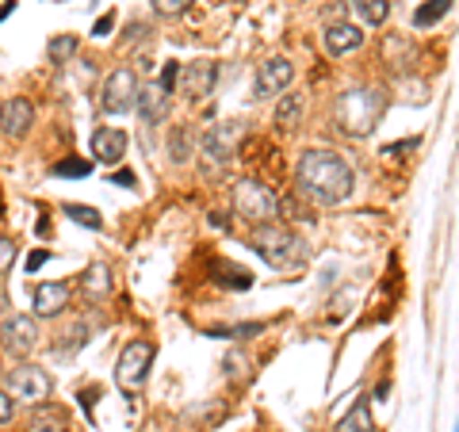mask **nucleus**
Returning <instances> with one entry per match:
<instances>
[{
	"instance_id": "f257e3e1",
	"label": "nucleus",
	"mask_w": 459,
	"mask_h": 432,
	"mask_svg": "<svg viewBox=\"0 0 459 432\" xmlns=\"http://www.w3.org/2000/svg\"><path fill=\"white\" fill-rule=\"evenodd\" d=\"M295 184H299V192L314 199V203L333 207V203H344V199L352 195L356 172L333 150H307L295 165Z\"/></svg>"
},
{
	"instance_id": "f03ea898",
	"label": "nucleus",
	"mask_w": 459,
	"mask_h": 432,
	"mask_svg": "<svg viewBox=\"0 0 459 432\" xmlns=\"http://www.w3.org/2000/svg\"><path fill=\"white\" fill-rule=\"evenodd\" d=\"M386 99L379 89H344L333 104V119L349 138H371L383 119Z\"/></svg>"
},
{
	"instance_id": "7ed1b4c3",
	"label": "nucleus",
	"mask_w": 459,
	"mask_h": 432,
	"mask_svg": "<svg viewBox=\"0 0 459 432\" xmlns=\"http://www.w3.org/2000/svg\"><path fill=\"white\" fill-rule=\"evenodd\" d=\"M253 253L261 256L268 268H280V272H287V268H303V264H307V256H310L307 241L299 238L295 229L280 226V222H264V226H256V229H253Z\"/></svg>"
},
{
	"instance_id": "20e7f679",
	"label": "nucleus",
	"mask_w": 459,
	"mask_h": 432,
	"mask_svg": "<svg viewBox=\"0 0 459 432\" xmlns=\"http://www.w3.org/2000/svg\"><path fill=\"white\" fill-rule=\"evenodd\" d=\"M238 142H241V123H214V126H207L204 134H199V146H195V153H199V165H204L211 177H219V172L234 161V150H238Z\"/></svg>"
},
{
	"instance_id": "39448f33",
	"label": "nucleus",
	"mask_w": 459,
	"mask_h": 432,
	"mask_svg": "<svg viewBox=\"0 0 459 432\" xmlns=\"http://www.w3.org/2000/svg\"><path fill=\"white\" fill-rule=\"evenodd\" d=\"M153 356H157V349H153L150 341H131L123 349L119 364H115V386H119L126 398H134L142 386H146L150 367H153Z\"/></svg>"
},
{
	"instance_id": "423d86ee",
	"label": "nucleus",
	"mask_w": 459,
	"mask_h": 432,
	"mask_svg": "<svg viewBox=\"0 0 459 432\" xmlns=\"http://www.w3.org/2000/svg\"><path fill=\"white\" fill-rule=\"evenodd\" d=\"M230 207H234L238 219H249L253 226H264L276 219V195H272L261 180H238L234 195H230Z\"/></svg>"
},
{
	"instance_id": "0eeeda50",
	"label": "nucleus",
	"mask_w": 459,
	"mask_h": 432,
	"mask_svg": "<svg viewBox=\"0 0 459 432\" xmlns=\"http://www.w3.org/2000/svg\"><path fill=\"white\" fill-rule=\"evenodd\" d=\"M4 391L16 398V402L39 406V402L50 398V376L42 367H31V364H12L4 371Z\"/></svg>"
},
{
	"instance_id": "6e6552de",
	"label": "nucleus",
	"mask_w": 459,
	"mask_h": 432,
	"mask_svg": "<svg viewBox=\"0 0 459 432\" xmlns=\"http://www.w3.org/2000/svg\"><path fill=\"white\" fill-rule=\"evenodd\" d=\"M138 77L134 69H115V73L104 81V96H100V111L104 115H126L131 108H138Z\"/></svg>"
},
{
	"instance_id": "1a4fd4ad",
	"label": "nucleus",
	"mask_w": 459,
	"mask_h": 432,
	"mask_svg": "<svg viewBox=\"0 0 459 432\" xmlns=\"http://www.w3.org/2000/svg\"><path fill=\"white\" fill-rule=\"evenodd\" d=\"M0 344H4V352L12 356H31L39 349V322L31 314H8L4 322H0Z\"/></svg>"
},
{
	"instance_id": "9d476101",
	"label": "nucleus",
	"mask_w": 459,
	"mask_h": 432,
	"mask_svg": "<svg viewBox=\"0 0 459 432\" xmlns=\"http://www.w3.org/2000/svg\"><path fill=\"white\" fill-rule=\"evenodd\" d=\"M214 81H219V65L214 62H188L180 69V92L192 104H199V99H207L214 92Z\"/></svg>"
},
{
	"instance_id": "9b49d317",
	"label": "nucleus",
	"mask_w": 459,
	"mask_h": 432,
	"mask_svg": "<svg viewBox=\"0 0 459 432\" xmlns=\"http://www.w3.org/2000/svg\"><path fill=\"white\" fill-rule=\"evenodd\" d=\"M35 123V108L27 96H12L0 104V134L4 138H23Z\"/></svg>"
},
{
	"instance_id": "f8f14e48",
	"label": "nucleus",
	"mask_w": 459,
	"mask_h": 432,
	"mask_svg": "<svg viewBox=\"0 0 459 432\" xmlns=\"http://www.w3.org/2000/svg\"><path fill=\"white\" fill-rule=\"evenodd\" d=\"M291 77H295V65L287 57H268L256 73V96H280L291 89Z\"/></svg>"
},
{
	"instance_id": "ddd939ff",
	"label": "nucleus",
	"mask_w": 459,
	"mask_h": 432,
	"mask_svg": "<svg viewBox=\"0 0 459 432\" xmlns=\"http://www.w3.org/2000/svg\"><path fill=\"white\" fill-rule=\"evenodd\" d=\"M322 42H325V50H329V54L341 57V54H352V50H360V47H364V31H360V27H356L352 20H337V23H329V27H325Z\"/></svg>"
},
{
	"instance_id": "4468645a",
	"label": "nucleus",
	"mask_w": 459,
	"mask_h": 432,
	"mask_svg": "<svg viewBox=\"0 0 459 432\" xmlns=\"http://www.w3.org/2000/svg\"><path fill=\"white\" fill-rule=\"evenodd\" d=\"M92 157L104 165H119L126 157V134L119 131V126H100V131L92 134Z\"/></svg>"
},
{
	"instance_id": "2eb2a0df",
	"label": "nucleus",
	"mask_w": 459,
	"mask_h": 432,
	"mask_svg": "<svg viewBox=\"0 0 459 432\" xmlns=\"http://www.w3.org/2000/svg\"><path fill=\"white\" fill-rule=\"evenodd\" d=\"M31 307L39 318H57L69 307V287L65 283H39L31 295Z\"/></svg>"
},
{
	"instance_id": "dca6fc26",
	"label": "nucleus",
	"mask_w": 459,
	"mask_h": 432,
	"mask_svg": "<svg viewBox=\"0 0 459 432\" xmlns=\"http://www.w3.org/2000/svg\"><path fill=\"white\" fill-rule=\"evenodd\" d=\"M138 115L150 126L169 119V92L161 89V81H157V84H142V89H138Z\"/></svg>"
},
{
	"instance_id": "f3484780",
	"label": "nucleus",
	"mask_w": 459,
	"mask_h": 432,
	"mask_svg": "<svg viewBox=\"0 0 459 432\" xmlns=\"http://www.w3.org/2000/svg\"><path fill=\"white\" fill-rule=\"evenodd\" d=\"M81 291L89 295L92 302H104L111 291H115V280H111V268L104 261H96L81 272Z\"/></svg>"
},
{
	"instance_id": "a211bd4d",
	"label": "nucleus",
	"mask_w": 459,
	"mask_h": 432,
	"mask_svg": "<svg viewBox=\"0 0 459 432\" xmlns=\"http://www.w3.org/2000/svg\"><path fill=\"white\" fill-rule=\"evenodd\" d=\"M211 280L226 287V291H249L253 287V272L241 264H226V261H211Z\"/></svg>"
},
{
	"instance_id": "6ab92c4d",
	"label": "nucleus",
	"mask_w": 459,
	"mask_h": 432,
	"mask_svg": "<svg viewBox=\"0 0 459 432\" xmlns=\"http://www.w3.org/2000/svg\"><path fill=\"white\" fill-rule=\"evenodd\" d=\"M333 432H376V417H371V406H368V398H352V406L349 413L337 421Z\"/></svg>"
},
{
	"instance_id": "aec40b11",
	"label": "nucleus",
	"mask_w": 459,
	"mask_h": 432,
	"mask_svg": "<svg viewBox=\"0 0 459 432\" xmlns=\"http://www.w3.org/2000/svg\"><path fill=\"white\" fill-rule=\"evenodd\" d=\"M352 12L368 27H383L391 20V0H352Z\"/></svg>"
},
{
	"instance_id": "412c9836",
	"label": "nucleus",
	"mask_w": 459,
	"mask_h": 432,
	"mask_svg": "<svg viewBox=\"0 0 459 432\" xmlns=\"http://www.w3.org/2000/svg\"><path fill=\"white\" fill-rule=\"evenodd\" d=\"M89 172H92L89 157H62V161L50 165V177H57V180H84Z\"/></svg>"
},
{
	"instance_id": "4be33fe9",
	"label": "nucleus",
	"mask_w": 459,
	"mask_h": 432,
	"mask_svg": "<svg viewBox=\"0 0 459 432\" xmlns=\"http://www.w3.org/2000/svg\"><path fill=\"white\" fill-rule=\"evenodd\" d=\"M299 119H303V96H283L280 108H276V126H283V131H291V126H299Z\"/></svg>"
},
{
	"instance_id": "5701e85b",
	"label": "nucleus",
	"mask_w": 459,
	"mask_h": 432,
	"mask_svg": "<svg viewBox=\"0 0 459 432\" xmlns=\"http://www.w3.org/2000/svg\"><path fill=\"white\" fill-rule=\"evenodd\" d=\"M455 4V0H425V4L413 12V27H433L437 20L448 16V8Z\"/></svg>"
},
{
	"instance_id": "b1692460",
	"label": "nucleus",
	"mask_w": 459,
	"mask_h": 432,
	"mask_svg": "<svg viewBox=\"0 0 459 432\" xmlns=\"http://www.w3.org/2000/svg\"><path fill=\"white\" fill-rule=\"evenodd\" d=\"M172 161H177V165H184V161H188V157H192V126L188 123H184V126H172Z\"/></svg>"
},
{
	"instance_id": "393cba45",
	"label": "nucleus",
	"mask_w": 459,
	"mask_h": 432,
	"mask_svg": "<svg viewBox=\"0 0 459 432\" xmlns=\"http://www.w3.org/2000/svg\"><path fill=\"white\" fill-rule=\"evenodd\" d=\"M65 214L74 219L77 226L84 229H104V214H100L96 207H81V203H65Z\"/></svg>"
},
{
	"instance_id": "a878e982",
	"label": "nucleus",
	"mask_w": 459,
	"mask_h": 432,
	"mask_svg": "<svg viewBox=\"0 0 459 432\" xmlns=\"http://www.w3.org/2000/svg\"><path fill=\"white\" fill-rule=\"evenodd\" d=\"M47 54H50V62H54V65H65L69 57L77 54V35H57V39H50Z\"/></svg>"
},
{
	"instance_id": "bb28decb",
	"label": "nucleus",
	"mask_w": 459,
	"mask_h": 432,
	"mask_svg": "<svg viewBox=\"0 0 459 432\" xmlns=\"http://www.w3.org/2000/svg\"><path fill=\"white\" fill-rule=\"evenodd\" d=\"M27 432H65V421H62V413L57 410H35L31 428Z\"/></svg>"
},
{
	"instance_id": "cd10ccee",
	"label": "nucleus",
	"mask_w": 459,
	"mask_h": 432,
	"mask_svg": "<svg viewBox=\"0 0 459 432\" xmlns=\"http://www.w3.org/2000/svg\"><path fill=\"white\" fill-rule=\"evenodd\" d=\"M195 4V0H153V8L161 12V16H184Z\"/></svg>"
},
{
	"instance_id": "c85d7f7f",
	"label": "nucleus",
	"mask_w": 459,
	"mask_h": 432,
	"mask_svg": "<svg viewBox=\"0 0 459 432\" xmlns=\"http://www.w3.org/2000/svg\"><path fill=\"white\" fill-rule=\"evenodd\" d=\"M16 264V241H8V238H0V276Z\"/></svg>"
},
{
	"instance_id": "c756f323",
	"label": "nucleus",
	"mask_w": 459,
	"mask_h": 432,
	"mask_svg": "<svg viewBox=\"0 0 459 432\" xmlns=\"http://www.w3.org/2000/svg\"><path fill=\"white\" fill-rule=\"evenodd\" d=\"M180 69L184 65H177V62H169L165 69H161V89L172 96V89H177V81H180Z\"/></svg>"
},
{
	"instance_id": "7c9ffc66",
	"label": "nucleus",
	"mask_w": 459,
	"mask_h": 432,
	"mask_svg": "<svg viewBox=\"0 0 459 432\" xmlns=\"http://www.w3.org/2000/svg\"><path fill=\"white\" fill-rule=\"evenodd\" d=\"M12 417H16V398H12L8 391H0V425H8Z\"/></svg>"
},
{
	"instance_id": "2f4dec72",
	"label": "nucleus",
	"mask_w": 459,
	"mask_h": 432,
	"mask_svg": "<svg viewBox=\"0 0 459 432\" xmlns=\"http://www.w3.org/2000/svg\"><path fill=\"white\" fill-rule=\"evenodd\" d=\"M84 337H89V325H77V329H69V344H65V349L62 352H69V349H84Z\"/></svg>"
},
{
	"instance_id": "473e14b6",
	"label": "nucleus",
	"mask_w": 459,
	"mask_h": 432,
	"mask_svg": "<svg viewBox=\"0 0 459 432\" xmlns=\"http://www.w3.org/2000/svg\"><path fill=\"white\" fill-rule=\"evenodd\" d=\"M111 31H115V12H108V16H100V20H96V27H92V35H96V39H108Z\"/></svg>"
},
{
	"instance_id": "72a5a7b5",
	"label": "nucleus",
	"mask_w": 459,
	"mask_h": 432,
	"mask_svg": "<svg viewBox=\"0 0 459 432\" xmlns=\"http://www.w3.org/2000/svg\"><path fill=\"white\" fill-rule=\"evenodd\" d=\"M111 184H119V188H134L138 177H134L131 168H119V172H111Z\"/></svg>"
},
{
	"instance_id": "f704fd0d",
	"label": "nucleus",
	"mask_w": 459,
	"mask_h": 432,
	"mask_svg": "<svg viewBox=\"0 0 459 432\" xmlns=\"http://www.w3.org/2000/svg\"><path fill=\"white\" fill-rule=\"evenodd\" d=\"M406 150H418V138H406V142H394V146H383V157H394V153H406Z\"/></svg>"
},
{
	"instance_id": "c9c22d12",
	"label": "nucleus",
	"mask_w": 459,
	"mask_h": 432,
	"mask_svg": "<svg viewBox=\"0 0 459 432\" xmlns=\"http://www.w3.org/2000/svg\"><path fill=\"white\" fill-rule=\"evenodd\" d=\"M47 261H50V253H47V249H35L31 256H27V272H39Z\"/></svg>"
},
{
	"instance_id": "e433bc0d",
	"label": "nucleus",
	"mask_w": 459,
	"mask_h": 432,
	"mask_svg": "<svg viewBox=\"0 0 459 432\" xmlns=\"http://www.w3.org/2000/svg\"><path fill=\"white\" fill-rule=\"evenodd\" d=\"M12 12H16V0H0V23H4Z\"/></svg>"
},
{
	"instance_id": "4c0bfd02",
	"label": "nucleus",
	"mask_w": 459,
	"mask_h": 432,
	"mask_svg": "<svg viewBox=\"0 0 459 432\" xmlns=\"http://www.w3.org/2000/svg\"><path fill=\"white\" fill-rule=\"evenodd\" d=\"M455 432H459V425H455Z\"/></svg>"
}]
</instances>
